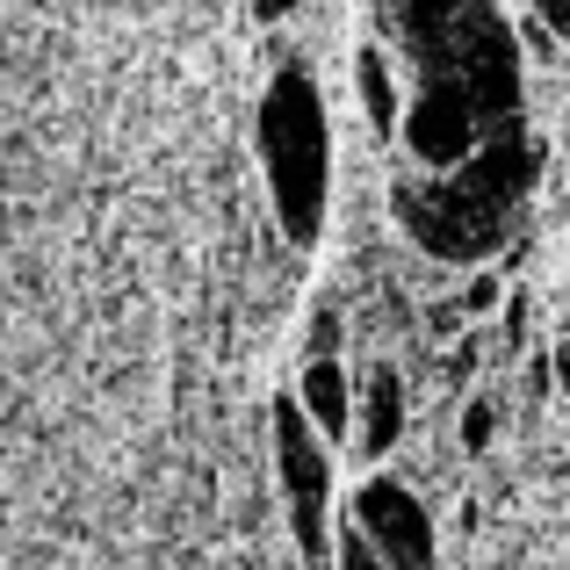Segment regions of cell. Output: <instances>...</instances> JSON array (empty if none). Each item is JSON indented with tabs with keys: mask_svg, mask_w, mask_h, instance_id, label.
I'll use <instances>...</instances> for the list:
<instances>
[{
	"mask_svg": "<svg viewBox=\"0 0 570 570\" xmlns=\"http://www.w3.org/2000/svg\"><path fill=\"white\" fill-rule=\"evenodd\" d=\"M534 174H542V145H534L528 116H513V124H491L462 167L397 174L390 181V209H397V232L426 261L470 267V261H491L505 246L520 203L534 195Z\"/></svg>",
	"mask_w": 570,
	"mask_h": 570,
	"instance_id": "1",
	"label": "cell"
},
{
	"mask_svg": "<svg viewBox=\"0 0 570 570\" xmlns=\"http://www.w3.org/2000/svg\"><path fill=\"white\" fill-rule=\"evenodd\" d=\"M253 145H261V174L275 195V224L296 253L325 238V209H333V124H325V95L304 66H282L261 87V116H253Z\"/></svg>",
	"mask_w": 570,
	"mask_h": 570,
	"instance_id": "2",
	"label": "cell"
},
{
	"mask_svg": "<svg viewBox=\"0 0 570 570\" xmlns=\"http://www.w3.org/2000/svg\"><path fill=\"white\" fill-rule=\"evenodd\" d=\"M412 58H433L448 66L462 87H470L476 116L484 124H513L520 116V95H528V72H520V43H513V22H505L491 0H462L448 14L441 37H426Z\"/></svg>",
	"mask_w": 570,
	"mask_h": 570,
	"instance_id": "3",
	"label": "cell"
},
{
	"mask_svg": "<svg viewBox=\"0 0 570 570\" xmlns=\"http://www.w3.org/2000/svg\"><path fill=\"white\" fill-rule=\"evenodd\" d=\"M275 476L289 499V534L311 563L333 549V448L311 433L296 397H275Z\"/></svg>",
	"mask_w": 570,
	"mask_h": 570,
	"instance_id": "4",
	"label": "cell"
},
{
	"mask_svg": "<svg viewBox=\"0 0 570 570\" xmlns=\"http://www.w3.org/2000/svg\"><path fill=\"white\" fill-rule=\"evenodd\" d=\"M347 528L368 542V557H383L390 570H433L441 542H433V513L397 484V476H368L347 505Z\"/></svg>",
	"mask_w": 570,
	"mask_h": 570,
	"instance_id": "5",
	"label": "cell"
},
{
	"mask_svg": "<svg viewBox=\"0 0 570 570\" xmlns=\"http://www.w3.org/2000/svg\"><path fill=\"white\" fill-rule=\"evenodd\" d=\"M296 412L311 419V433H318L325 448L347 441V426H354V376L333 362V354H311V362H304V383H296Z\"/></svg>",
	"mask_w": 570,
	"mask_h": 570,
	"instance_id": "6",
	"label": "cell"
},
{
	"mask_svg": "<svg viewBox=\"0 0 570 570\" xmlns=\"http://www.w3.org/2000/svg\"><path fill=\"white\" fill-rule=\"evenodd\" d=\"M354 441H362V455H390L397 448V433H404V383H397V368L376 362L362 383H354Z\"/></svg>",
	"mask_w": 570,
	"mask_h": 570,
	"instance_id": "7",
	"label": "cell"
},
{
	"mask_svg": "<svg viewBox=\"0 0 570 570\" xmlns=\"http://www.w3.org/2000/svg\"><path fill=\"white\" fill-rule=\"evenodd\" d=\"M354 72H362V101H368V124H376L383 130V138H390V130H397V80H390V58L376 51V43H368V51H362V66H354Z\"/></svg>",
	"mask_w": 570,
	"mask_h": 570,
	"instance_id": "8",
	"label": "cell"
},
{
	"mask_svg": "<svg viewBox=\"0 0 570 570\" xmlns=\"http://www.w3.org/2000/svg\"><path fill=\"white\" fill-rule=\"evenodd\" d=\"M383 8H390V22H397L404 51H419L426 37H441V29H448V14H455L462 0H383Z\"/></svg>",
	"mask_w": 570,
	"mask_h": 570,
	"instance_id": "9",
	"label": "cell"
},
{
	"mask_svg": "<svg viewBox=\"0 0 570 570\" xmlns=\"http://www.w3.org/2000/svg\"><path fill=\"white\" fill-rule=\"evenodd\" d=\"M528 8H534V22L549 29V43L570 51V0H528Z\"/></svg>",
	"mask_w": 570,
	"mask_h": 570,
	"instance_id": "10",
	"label": "cell"
},
{
	"mask_svg": "<svg viewBox=\"0 0 570 570\" xmlns=\"http://www.w3.org/2000/svg\"><path fill=\"white\" fill-rule=\"evenodd\" d=\"M340 570H390V563H383V557H368V542L347 528V534H340Z\"/></svg>",
	"mask_w": 570,
	"mask_h": 570,
	"instance_id": "11",
	"label": "cell"
},
{
	"mask_svg": "<svg viewBox=\"0 0 570 570\" xmlns=\"http://www.w3.org/2000/svg\"><path fill=\"white\" fill-rule=\"evenodd\" d=\"M491 426H499V412H491V404H470V412H462V441H470V448H484Z\"/></svg>",
	"mask_w": 570,
	"mask_h": 570,
	"instance_id": "12",
	"label": "cell"
},
{
	"mask_svg": "<svg viewBox=\"0 0 570 570\" xmlns=\"http://www.w3.org/2000/svg\"><path fill=\"white\" fill-rule=\"evenodd\" d=\"M462 304H470V311H491V304H499V275H476V282H470V296H462Z\"/></svg>",
	"mask_w": 570,
	"mask_h": 570,
	"instance_id": "13",
	"label": "cell"
},
{
	"mask_svg": "<svg viewBox=\"0 0 570 570\" xmlns=\"http://www.w3.org/2000/svg\"><path fill=\"white\" fill-rule=\"evenodd\" d=\"M289 8H296V0H253V14H261V22H282Z\"/></svg>",
	"mask_w": 570,
	"mask_h": 570,
	"instance_id": "14",
	"label": "cell"
}]
</instances>
